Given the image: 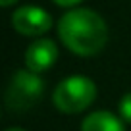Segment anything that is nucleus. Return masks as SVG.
<instances>
[{
    "instance_id": "nucleus-1",
    "label": "nucleus",
    "mask_w": 131,
    "mask_h": 131,
    "mask_svg": "<svg viewBox=\"0 0 131 131\" xmlns=\"http://www.w3.org/2000/svg\"><path fill=\"white\" fill-rule=\"evenodd\" d=\"M62 42L77 56H93L100 52L108 41V27L93 10L77 8L68 12L58 23Z\"/></svg>"
},
{
    "instance_id": "nucleus-10",
    "label": "nucleus",
    "mask_w": 131,
    "mask_h": 131,
    "mask_svg": "<svg viewBox=\"0 0 131 131\" xmlns=\"http://www.w3.org/2000/svg\"><path fill=\"white\" fill-rule=\"evenodd\" d=\"M8 131H23V129H19V127H12V129H8Z\"/></svg>"
},
{
    "instance_id": "nucleus-8",
    "label": "nucleus",
    "mask_w": 131,
    "mask_h": 131,
    "mask_svg": "<svg viewBox=\"0 0 131 131\" xmlns=\"http://www.w3.org/2000/svg\"><path fill=\"white\" fill-rule=\"evenodd\" d=\"M58 6H64V8H70V6H75L77 2H81V0H54Z\"/></svg>"
},
{
    "instance_id": "nucleus-5",
    "label": "nucleus",
    "mask_w": 131,
    "mask_h": 131,
    "mask_svg": "<svg viewBox=\"0 0 131 131\" xmlns=\"http://www.w3.org/2000/svg\"><path fill=\"white\" fill-rule=\"evenodd\" d=\"M56 58H58V46L50 39H39L33 45H29L27 52H25V64H27L29 71L41 73V71H46L48 68H52Z\"/></svg>"
},
{
    "instance_id": "nucleus-6",
    "label": "nucleus",
    "mask_w": 131,
    "mask_h": 131,
    "mask_svg": "<svg viewBox=\"0 0 131 131\" xmlns=\"http://www.w3.org/2000/svg\"><path fill=\"white\" fill-rule=\"evenodd\" d=\"M81 131H125V129H123V123L119 122V118H116L114 114L106 110H98L83 119Z\"/></svg>"
},
{
    "instance_id": "nucleus-2",
    "label": "nucleus",
    "mask_w": 131,
    "mask_h": 131,
    "mask_svg": "<svg viewBox=\"0 0 131 131\" xmlns=\"http://www.w3.org/2000/svg\"><path fill=\"white\" fill-rule=\"evenodd\" d=\"M54 106L64 114H77L93 104L96 98V87L89 77L71 75L64 79L54 91Z\"/></svg>"
},
{
    "instance_id": "nucleus-7",
    "label": "nucleus",
    "mask_w": 131,
    "mask_h": 131,
    "mask_svg": "<svg viewBox=\"0 0 131 131\" xmlns=\"http://www.w3.org/2000/svg\"><path fill=\"white\" fill-rule=\"evenodd\" d=\"M119 114L125 122L131 123V93H127L125 96L119 100Z\"/></svg>"
},
{
    "instance_id": "nucleus-4",
    "label": "nucleus",
    "mask_w": 131,
    "mask_h": 131,
    "mask_svg": "<svg viewBox=\"0 0 131 131\" xmlns=\"http://www.w3.org/2000/svg\"><path fill=\"white\" fill-rule=\"evenodd\" d=\"M12 25L21 35H42L52 27V17L39 6H21L12 14Z\"/></svg>"
},
{
    "instance_id": "nucleus-3",
    "label": "nucleus",
    "mask_w": 131,
    "mask_h": 131,
    "mask_svg": "<svg viewBox=\"0 0 131 131\" xmlns=\"http://www.w3.org/2000/svg\"><path fill=\"white\" fill-rule=\"evenodd\" d=\"M45 83L35 71H16L6 89V106L12 112H25L41 100Z\"/></svg>"
},
{
    "instance_id": "nucleus-9",
    "label": "nucleus",
    "mask_w": 131,
    "mask_h": 131,
    "mask_svg": "<svg viewBox=\"0 0 131 131\" xmlns=\"http://www.w3.org/2000/svg\"><path fill=\"white\" fill-rule=\"evenodd\" d=\"M17 0H0V4L4 6V8H8V6H12V4H16Z\"/></svg>"
}]
</instances>
